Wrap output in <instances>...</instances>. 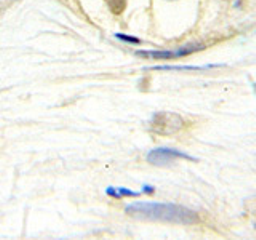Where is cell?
<instances>
[{
	"instance_id": "3957f363",
	"label": "cell",
	"mask_w": 256,
	"mask_h": 240,
	"mask_svg": "<svg viewBox=\"0 0 256 240\" xmlns=\"http://www.w3.org/2000/svg\"><path fill=\"white\" fill-rule=\"evenodd\" d=\"M180 158H186V160H196L194 157H190L188 154H184V152L178 150V149H168V148H158V149H154L150 150L148 154V162L150 165H157V166H165V165H170L173 162Z\"/></svg>"
},
{
	"instance_id": "6da1fadb",
	"label": "cell",
	"mask_w": 256,
	"mask_h": 240,
	"mask_svg": "<svg viewBox=\"0 0 256 240\" xmlns=\"http://www.w3.org/2000/svg\"><path fill=\"white\" fill-rule=\"evenodd\" d=\"M128 216L142 221H158L172 224H197L200 216L186 206L173 204H154V202H136L125 208Z\"/></svg>"
},
{
	"instance_id": "8992f818",
	"label": "cell",
	"mask_w": 256,
	"mask_h": 240,
	"mask_svg": "<svg viewBox=\"0 0 256 240\" xmlns=\"http://www.w3.org/2000/svg\"><path fill=\"white\" fill-rule=\"evenodd\" d=\"M106 4L114 14H122L126 8V0H106Z\"/></svg>"
},
{
	"instance_id": "52a82bcc",
	"label": "cell",
	"mask_w": 256,
	"mask_h": 240,
	"mask_svg": "<svg viewBox=\"0 0 256 240\" xmlns=\"http://www.w3.org/2000/svg\"><path fill=\"white\" fill-rule=\"evenodd\" d=\"M116 37H117L118 40H124V42H126V44H134V45L141 44V40H140V38H136V37H130V36H125V34H117Z\"/></svg>"
},
{
	"instance_id": "5b68a950",
	"label": "cell",
	"mask_w": 256,
	"mask_h": 240,
	"mask_svg": "<svg viewBox=\"0 0 256 240\" xmlns=\"http://www.w3.org/2000/svg\"><path fill=\"white\" fill-rule=\"evenodd\" d=\"M106 194L110 196V197H114V198H120V197H138L140 196V192H133V190H128L125 188H109L106 190Z\"/></svg>"
},
{
	"instance_id": "7a4b0ae2",
	"label": "cell",
	"mask_w": 256,
	"mask_h": 240,
	"mask_svg": "<svg viewBox=\"0 0 256 240\" xmlns=\"http://www.w3.org/2000/svg\"><path fill=\"white\" fill-rule=\"evenodd\" d=\"M188 125V122L184 120L180 114H174V112H158L150 120V132L156 134H162V136H172L180 133L184 130Z\"/></svg>"
},
{
	"instance_id": "277c9868",
	"label": "cell",
	"mask_w": 256,
	"mask_h": 240,
	"mask_svg": "<svg viewBox=\"0 0 256 240\" xmlns=\"http://www.w3.org/2000/svg\"><path fill=\"white\" fill-rule=\"evenodd\" d=\"M204 45H189V46H182L180 50H166V52H144L140 50L136 52V54L141 56V58H149V60H174V58H181V56H188L192 54L198 50H202Z\"/></svg>"
}]
</instances>
